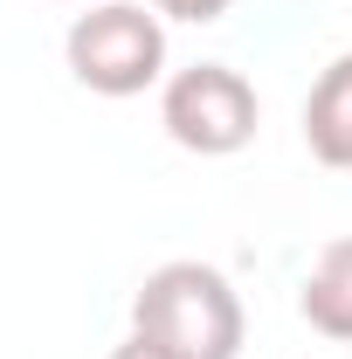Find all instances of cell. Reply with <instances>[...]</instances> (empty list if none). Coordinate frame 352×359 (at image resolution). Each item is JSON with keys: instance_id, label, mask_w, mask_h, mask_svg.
I'll use <instances>...</instances> for the list:
<instances>
[{"instance_id": "1", "label": "cell", "mask_w": 352, "mask_h": 359, "mask_svg": "<svg viewBox=\"0 0 352 359\" xmlns=\"http://www.w3.org/2000/svg\"><path fill=\"white\" fill-rule=\"evenodd\" d=\"M132 332L173 346L180 359H235L249 318L215 263H159L132 297Z\"/></svg>"}, {"instance_id": "2", "label": "cell", "mask_w": 352, "mask_h": 359, "mask_svg": "<svg viewBox=\"0 0 352 359\" xmlns=\"http://www.w3.org/2000/svg\"><path fill=\"white\" fill-rule=\"evenodd\" d=\"M69 55V76L97 97H145V90L166 76V28H159V7H138V0H97L69 21L62 35Z\"/></svg>"}, {"instance_id": "3", "label": "cell", "mask_w": 352, "mask_h": 359, "mask_svg": "<svg viewBox=\"0 0 352 359\" xmlns=\"http://www.w3.org/2000/svg\"><path fill=\"white\" fill-rule=\"evenodd\" d=\"M159 125L180 152H201V159H228L242 152L256 125H263V104H256V83L228 62H194V69H173L166 90H159Z\"/></svg>"}, {"instance_id": "4", "label": "cell", "mask_w": 352, "mask_h": 359, "mask_svg": "<svg viewBox=\"0 0 352 359\" xmlns=\"http://www.w3.org/2000/svg\"><path fill=\"white\" fill-rule=\"evenodd\" d=\"M304 145L318 166L332 173H352V48L332 55L318 69V83L304 97Z\"/></svg>"}, {"instance_id": "5", "label": "cell", "mask_w": 352, "mask_h": 359, "mask_svg": "<svg viewBox=\"0 0 352 359\" xmlns=\"http://www.w3.org/2000/svg\"><path fill=\"white\" fill-rule=\"evenodd\" d=\"M297 311H304L311 332H325V339L352 346V235H339V242H325V249H318Z\"/></svg>"}, {"instance_id": "6", "label": "cell", "mask_w": 352, "mask_h": 359, "mask_svg": "<svg viewBox=\"0 0 352 359\" xmlns=\"http://www.w3.org/2000/svg\"><path fill=\"white\" fill-rule=\"evenodd\" d=\"M159 14H173V21H221L235 0H152Z\"/></svg>"}, {"instance_id": "7", "label": "cell", "mask_w": 352, "mask_h": 359, "mask_svg": "<svg viewBox=\"0 0 352 359\" xmlns=\"http://www.w3.org/2000/svg\"><path fill=\"white\" fill-rule=\"evenodd\" d=\"M111 359H180V353H173V346H159V339H145V332H132Z\"/></svg>"}, {"instance_id": "8", "label": "cell", "mask_w": 352, "mask_h": 359, "mask_svg": "<svg viewBox=\"0 0 352 359\" xmlns=\"http://www.w3.org/2000/svg\"><path fill=\"white\" fill-rule=\"evenodd\" d=\"M83 7H97V0H83Z\"/></svg>"}]
</instances>
